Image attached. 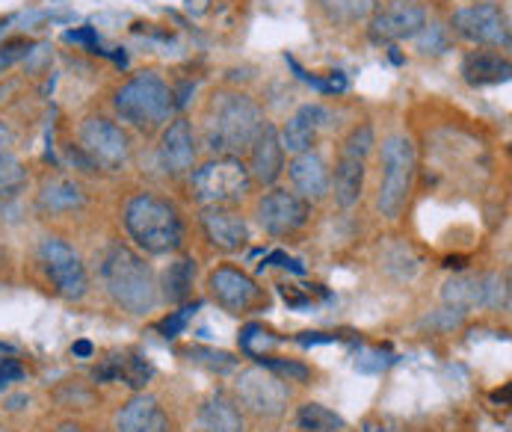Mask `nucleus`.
<instances>
[{"instance_id": "obj_1", "label": "nucleus", "mask_w": 512, "mask_h": 432, "mask_svg": "<svg viewBox=\"0 0 512 432\" xmlns=\"http://www.w3.org/2000/svg\"><path fill=\"white\" fill-rule=\"evenodd\" d=\"M264 125L267 119L255 98L243 92H220L208 107L205 143L220 157H237L246 148H252Z\"/></svg>"}, {"instance_id": "obj_2", "label": "nucleus", "mask_w": 512, "mask_h": 432, "mask_svg": "<svg viewBox=\"0 0 512 432\" xmlns=\"http://www.w3.org/2000/svg\"><path fill=\"white\" fill-rule=\"evenodd\" d=\"M101 279L107 293L128 311L148 314L157 305V285L148 264L128 246H110L101 258Z\"/></svg>"}, {"instance_id": "obj_3", "label": "nucleus", "mask_w": 512, "mask_h": 432, "mask_svg": "<svg viewBox=\"0 0 512 432\" xmlns=\"http://www.w3.org/2000/svg\"><path fill=\"white\" fill-rule=\"evenodd\" d=\"M125 228L131 240L146 249L148 255H166L175 252L184 240V225L178 211L151 193H140L125 205Z\"/></svg>"}, {"instance_id": "obj_4", "label": "nucleus", "mask_w": 512, "mask_h": 432, "mask_svg": "<svg viewBox=\"0 0 512 432\" xmlns=\"http://www.w3.org/2000/svg\"><path fill=\"white\" fill-rule=\"evenodd\" d=\"M113 104H116V113L122 116V122L148 134L169 122V116L175 110V92L157 72H140L116 92Z\"/></svg>"}, {"instance_id": "obj_5", "label": "nucleus", "mask_w": 512, "mask_h": 432, "mask_svg": "<svg viewBox=\"0 0 512 432\" xmlns=\"http://www.w3.org/2000/svg\"><path fill=\"white\" fill-rule=\"evenodd\" d=\"M415 178V145L409 137H388L382 143V184L376 196V208L385 219L403 214Z\"/></svg>"}, {"instance_id": "obj_6", "label": "nucleus", "mask_w": 512, "mask_h": 432, "mask_svg": "<svg viewBox=\"0 0 512 432\" xmlns=\"http://www.w3.org/2000/svg\"><path fill=\"white\" fill-rule=\"evenodd\" d=\"M249 187H252L249 169L237 157H217L193 172V193L205 208L211 205L228 208L240 202L249 193Z\"/></svg>"}, {"instance_id": "obj_7", "label": "nucleus", "mask_w": 512, "mask_h": 432, "mask_svg": "<svg viewBox=\"0 0 512 432\" xmlns=\"http://www.w3.org/2000/svg\"><path fill=\"white\" fill-rule=\"evenodd\" d=\"M450 24L471 45L510 48V18L492 0H483V3H471V6L456 9Z\"/></svg>"}, {"instance_id": "obj_8", "label": "nucleus", "mask_w": 512, "mask_h": 432, "mask_svg": "<svg viewBox=\"0 0 512 432\" xmlns=\"http://www.w3.org/2000/svg\"><path fill=\"white\" fill-rule=\"evenodd\" d=\"M39 261L54 282V288L66 299H83L89 290V276L80 261V255L60 237H45L39 246Z\"/></svg>"}, {"instance_id": "obj_9", "label": "nucleus", "mask_w": 512, "mask_h": 432, "mask_svg": "<svg viewBox=\"0 0 512 432\" xmlns=\"http://www.w3.org/2000/svg\"><path fill=\"white\" fill-rule=\"evenodd\" d=\"M240 403L258 418H279L288 406V385L267 367H249L237 379Z\"/></svg>"}, {"instance_id": "obj_10", "label": "nucleus", "mask_w": 512, "mask_h": 432, "mask_svg": "<svg viewBox=\"0 0 512 432\" xmlns=\"http://www.w3.org/2000/svg\"><path fill=\"white\" fill-rule=\"evenodd\" d=\"M80 148L89 154L92 163L104 169H119L128 160V137L119 125H113L104 116H89L80 125Z\"/></svg>"}, {"instance_id": "obj_11", "label": "nucleus", "mask_w": 512, "mask_h": 432, "mask_svg": "<svg viewBox=\"0 0 512 432\" xmlns=\"http://www.w3.org/2000/svg\"><path fill=\"white\" fill-rule=\"evenodd\" d=\"M427 24V12L415 0H391L370 21V39L376 45H394L403 39H415Z\"/></svg>"}, {"instance_id": "obj_12", "label": "nucleus", "mask_w": 512, "mask_h": 432, "mask_svg": "<svg viewBox=\"0 0 512 432\" xmlns=\"http://www.w3.org/2000/svg\"><path fill=\"white\" fill-rule=\"evenodd\" d=\"M255 216H258L264 231H270L276 237H285V234L299 231L308 222V202L302 196H296V193H288V190H270L258 202Z\"/></svg>"}, {"instance_id": "obj_13", "label": "nucleus", "mask_w": 512, "mask_h": 432, "mask_svg": "<svg viewBox=\"0 0 512 432\" xmlns=\"http://www.w3.org/2000/svg\"><path fill=\"white\" fill-rule=\"evenodd\" d=\"M157 157H160V166L163 172L169 175H184L193 169L196 163V137H193V128L187 119H175L166 125L160 145H157Z\"/></svg>"}, {"instance_id": "obj_14", "label": "nucleus", "mask_w": 512, "mask_h": 432, "mask_svg": "<svg viewBox=\"0 0 512 432\" xmlns=\"http://www.w3.org/2000/svg\"><path fill=\"white\" fill-rule=\"evenodd\" d=\"M211 293L231 314H243L261 299V288L255 285V279H249L243 270H234V267H220L211 276Z\"/></svg>"}, {"instance_id": "obj_15", "label": "nucleus", "mask_w": 512, "mask_h": 432, "mask_svg": "<svg viewBox=\"0 0 512 432\" xmlns=\"http://www.w3.org/2000/svg\"><path fill=\"white\" fill-rule=\"evenodd\" d=\"M202 228L208 234V240L217 246V249H225V252H237L246 246L249 240V225L246 219L231 211V208H222V205H211L205 208L202 214Z\"/></svg>"}, {"instance_id": "obj_16", "label": "nucleus", "mask_w": 512, "mask_h": 432, "mask_svg": "<svg viewBox=\"0 0 512 432\" xmlns=\"http://www.w3.org/2000/svg\"><path fill=\"white\" fill-rule=\"evenodd\" d=\"M296 193L305 202H320L329 196V166L317 151H302L293 157V163L288 166Z\"/></svg>"}, {"instance_id": "obj_17", "label": "nucleus", "mask_w": 512, "mask_h": 432, "mask_svg": "<svg viewBox=\"0 0 512 432\" xmlns=\"http://www.w3.org/2000/svg\"><path fill=\"white\" fill-rule=\"evenodd\" d=\"M326 119H329V110L320 107V104H305V107H299L291 119L285 122L282 134H279L282 148L291 151V154L311 151V145L317 143L320 128L326 125Z\"/></svg>"}, {"instance_id": "obj_18", "label": "nucleus", "mask_w": 512, "mask_h": 432, "mask_svg": "<svg viewBox=\"0 0 512 432\" xmlns=\"http://www.w3.org/2000/svg\"><path fill=\"white\" fill-rule=\"evenodd\" d=\"M282 172H285V148L279 140V131L273 125H264L258 140L252 143L249 178H255L258 184H276Z\"/></svg>"}, {"instance_id": "obj_19", "label": "nucleus", "mask_w": 512, "mask_h": 432, "mask_svg": "<svg viewBox=\"0 0 512 432\" xmlns=\"http://www.w3.org/2000/svg\"><path fill=\"white\" fill-rule=\"evenodd\" d=\"M116 432H172L169 415L154 397H134L116 418Z\"/></svg>"}, {"instance_id": "obj_20", "label": "nucleus", "mask_w": 512, "mask_h": 432, "mask_svg": "<svg viewBox=\"0 0 512 432\" xmlns=\"http://www.w3.org/2000/svg\"><path fill=\"white\" fill-rule=\"evenodd\" d=\"M459 72L468 86H492V83H507L510 80V60L501 57L498 51H468L462 57Z\"/></svg>"}, {"instance_id": "obj_21", "label": "nucleus", "mask_w": 512, "mask_h": 432, "mask_svg": "<svg viewBox=\"0 0 512 432\" xmlns=\"http://www.w3.org/2000/svg\"><path fill=\"white\" fill-rule=\"evenodd\" d=\"M362 187H365V160L341 151L335 175H329V190H335V202L341 208H353L362 199Z\"/></svg>"}, {"instance_id": "obj_22", "label": "nucleus", "mask_w": 512, "mask_h": 432, "mask_svg": "<svg viewBox=\"0 0 512 432\" xmlns=\"http://www.w3.org/2000/svg\"><path fill=\"white\" fill-rule=\"evenodd\" d=\"M151 364L137 353H122V356H113L107 359L98 370H95V379L98 382H107V379H122L125 385L131 388H143L148 379H151Z\"/></svg>"}, {"instance_id": "obj_23", "label": "nucleus", "mask_w": 512, "mask_h": 432, "mask_svg": "<svg viewBox=\"0 0 512 432\" xmlns=\"http://www.w3.org/2000/svg\"><path fill=\"white\" fill-rule=\"evenodd\" d=\"M80 205H83V190L69 178H51L39 193V208L48 214H69Z\"/></svg>"}, {"instance_id": "obj_24", "label": "nucleus", "mask_w": 512, "mask_h": 432, "mask_svg": "<svg viewBox=\"0 0 512 432\" xmlns=\"http://www.w3.org/2000/svg\"><path fill=\"white\" fill-rule=\"evenodd\" d=\"M196 432H243L240 412L225 397H214L202 406Z\"/></svg>"}, {"instance_id": "obj_25", "label": "nucleus", "mask_w": 512, "mask_h": 432, "mask_svg": "<svg viewBox=\"0 0 512 432\" xmlns=\"http://www.w3.org/2000/svg\"><path fill=\"white\" fill-rule=\"evenodd\" d=\"M317 3L338 24H356L376 12V0H317Z\"/></svg>"}, {"instance_id": "obj_26", "label": "nucleus", "mask_w": 512, "mask_h": 432, "mask_svg": "<svg viewBox=\"0 0 512 432\" xmlns=\"http://www.w3.org/2000/svg\"><path fill=\"white\" fill-rule=\"evenodd\" d=\"M296 427L305 432H332L341 430L344 421L335 412H329L326 406H320V403H305L296 412Z\"/></svg>"}, {"instance_id": "obj_27", "label": "nucleus", "mask_w": 512, "mask_h": 432, "mask_svg": "<svg viewBox=\"0 0 512 432\" xmlns=\"http://www.w3.org/2000/svg\"><path fill=\"white\" fill-rule=\"evenodd\" d=\"M193 276H196L193 261H175V264L163 273L166 299H172V302L187 299V296H190V290H193Z\"/></svg>"}, {"instance_id": "obj_28", "label": "nucleus", "mask_w": 512, "mask_h": 432, "mask_svg": "<svg viewBox=\"0 0 512 432\" xmlns=\"http://www.w3.org/2000/svg\"><path fill=\"white\" fill-rule=\"evenodd\" d=\"M24 181H27V175H24L21 163L3 148L0 151V205L15 199L24 190Z\"/></svg>"}, {"instance_id": "obj_29", "label": "nucleus", "mask_w": 512, "mask_h": 432, "mask_svg": "<svg viewBox=\"0 0 512 432\" xmlns=\"http://www.w3.org/2000/svg\"><path fill=\"white\" fill-rule=\"evenodd\" d=\"M187 356L196 361V364H205L217 373H228L237 367V359L231 353H222V350H214V347H190Z\"/></svg>"}, {"instance_id": "obj_30", "label": "nucleus", "mask_w": 512, "mask_h": 432, "mask_svg": "<svg viewBox=\"0 0 512 432\" xmlns=\"http://www.w3.org/2000/svg\"><path fill=\"white\" fill-rule=\"evenodd\" d=\"M261 367H267L270 373H276L279 379H288V382H308L311 379V370L299 361H285V359H264L261 356Z\"/></svg>"}, {"instance_id": "obj_31", "label": "nucleus", "mask_w": 512, "mask_h": 432, "mask_svg": "<svg viewBox=\"0 0 512 432\" xmlns=\"http://www.w3.org/2000/svg\"><path fill=\"white\" fill-rule=\"evenodd\" d=\"M370 148H373V128H370V125L353 128V131L347 134L344 145H341L344 154H353V157H362V160L370 154Z\"/></svg>"}, {"instance_id": "obj_32", "label": "nucleus", "mask_w": 512, "mask_h": 432, "mask_svg": "<svg viewBox=\"0 0 512 432\" xmlns=\"http://www.w3.org/2000/svg\"><path fill=\"white\" fill-rule=\"evenodd\" d=\"M276 344V338L264 329V326H258V323H252V326H246L243 332H240V347L246 350V353H252V356H258V347L264 350V347H273Z\"/></svg>"}, {"instance_id": "obj_33", "label": "nucleus", "mask_w": 512, "mask_h": 432, "mask_svg": "<svg viewBox=\"0 0 512 432\" xmlns=\"http://www.w3.org/2000/svg\"><path fill=\"white\" fill-rule=\"evenodd\" d=\"M415 39H418L421 54H441L447 48V36H444V27H439V24H424V30Z\"/></svg>"}, {"instance_id": "obj_34", "label": "nucleus", "mask_w": 512, "mask_h": 432, "mask_svg": "<svg viewBox=\"0 0 512 432\" xmlns=\"http://www.w3.org/2000/svg\"><path fill=\"white\" fill-rule=\"evenodd\" d=\"M196 308L199 305H187V308H181V311H175V314H169L157 329L163 332V338H175V335H181V329L190 323V317L196 314Z\"/></svg>"}, {"instance_id": "obj_35", "label": "nucleus", "mask_w": 512, "mask_h": 432, "mask_svg": "<svg viewBox=\"0 0 512 432\" xmlns=\"http://www.w3.org/2000/svg\"><path fill=\"white\" fill-rule=\"evenodd\" d=\"M30 42H24V39H18V42H9V45H3L0 48V74L6 72L9 66H15L18 60H24L27 54H30Z\"/></svg>"}, {"instance_id": "obj_36", "label": "nucleus", "mask_w": 512, "mask_h": 432, "mask_svg": "<svg viewBox=\"0 0 512 432\" xmlns=\"http://www.w3.org/2000/svg\"><path fill=\"white\" fill-rule=\"evenodd\" d=\"M388 364H394V356H388V353H382V350H365V353L356 359V367L365 370V373H379V370H385Z\"/></svg>"}, {"instance_id": "obj_37", "label": "nucleus", "mask_w": 512, "mask_h": 432, "mask_svg": "<svg viewBox=\"0 0 512 432\" xmlns=\"http://www.w3.org/2000/svg\"><path fill=\"white\" fill-rule=\"evenodd\" d=\"M24 376V367L15 359H0V385L6 382H18Z\"/></svg>"}, {"instance_id": "obj_38", "label": "nucleus", "mask_w": 512, "mask_h": 432, "mask_svg": "<svg viewBox=\"0 0 512 432\" xmlns=\"http://www.w3.org/2000/svg\"><path fill=\"white\" fill-rule=\"evenodd\" d=\"M338 335H323V332H305V335H299L296 341L302 344V347H314V344H332Z\"/></svg>"}, {"instance_id": "obj_39", "label": "nucleus", "mask_w": 512, "mask_h": 432, "mask_svg": "<svg viewBox=\"0 0 512 432\" xmlns=\"http://www.w3.org/2000/svg\"><path fill=\"white\" fill-rule=\"evenodd\" d=\"M66 39H69V42H86L89 48H95V36H92L89 27H86V30H72V33H66Z\"/></svg>"}, {"instance_id": "obj_40", "label": "nucleus", "mask_w": 512, "mask_h": 432, "mask_svg": "<svg viewBox=\"0 0 512 432\" xmlns=\"http://www.w3.org/2000/svg\"><path fill=\"white\" fill-rule=\"evenodd\" d=\"M72 353L74 356H83V359H86V356H92V344H89V341H77V344L72 347Z\"/></svg>"}, {"instance_id": "obj_41", "label": "nucleus", "mask_w": 512, "mask_h": 432, "mask_svg": "<svg viewBox=\"0 0 512 432\" xmlns=\"http://www.w3.org/2000/svg\"><path fill=\"white\" fill-rule=\"evenodd\" d=\"M6 140H9V137H6V128H3V125H0V151H3V148H6Z\"/></svg>"}, {"instance_id": "obj_42", "label": "nucleus", "mask_w": 512, "mask_h": 432, "mask_svg": "<svg viewBox=\"0 0 512 432\" xmlns=\"http://www.w3.org/2000/svg\"><path fill=\"white\" fill-rule=\"evenodd\" d=\"M57 432H83V430H80V427H74V424H63Z\"/></svg>"}, {"instance_id": "obj_43", "label": "nucleus", "mask_w": 512, "mask_h": 432, "mask_svg": "<svg viewBox=\"0 0 512 432\" xmlns=\"http://www.w3.org/2000/svg\"><path fill=\"white\" fill-rule=\"evenodd\" d=\"M0 353H12V347H6V344H0Z\"/></svg>"}, {"instance_id": "obj_44", "label": "nucleus", "mask_w": 512, "mask_h": 432, "mask_svg": "<svg viewBox=\"0 0 512 432\" xmlns=\"http://www.w3.org/2000/svg\"><path fill=\"white\" fill-rule=\"evenodd\" d=\"M0 432H6V430H0Z\"/></svg>"}]
</instances>
